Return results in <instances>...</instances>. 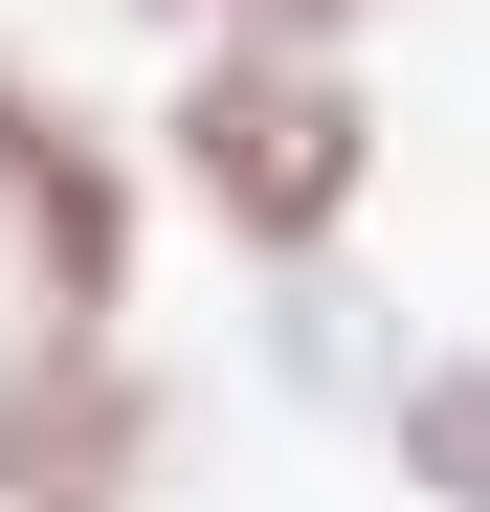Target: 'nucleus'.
<instances>
[{
	"mask_svg": "<svg viewBox=\"0 0 490 512\" xmlns=\"http://www.w3.org/2000/svg\"><path fill=\"white\" fill-rule=\"evenodd\" d=\"M0 245H23V312H134V156L0 45Z\"/></svg>",
	"mask_w": 490,
	"mask_h": 512,
	"instance_id": "nucleus-3",
	"label": "nucleus"
},
{
	"mask_svg": "<svg viewBox=\"0 0 490 512\" xmlns=\"http://www.w3.org/2000/svg\"><path fill=\"white\" fill-rule=\"evenodd\" d=\"M179 201L245 245V268H335V223L379 201V112H357V67L335 45H268V23H201L179 67Z\"/></svg>",
	"mask_w": 490,
	"mask_h": 512,
	"instance_id": "nucleus-1",
	"label": "nucleus"
},
{
	"mask_svg": "<svg viewBox=\"0 0 490 512\" xmlns=\"http://www.w3.org/2000/svg\"><path fill=\"white\" fill-rule=\"evenodd\" d=\"M379 446L424 468L446 512H490V357H401V379H379Z\"/></svg>",
	"mask_w": 490,
	"mask_h": 512,
	"instance_id": "nucleus-4",
	"label": "nucleus"
},
{
	"mask_svg": "<svg viewBox=\"0 0 490 512\" xmlns=\"http://www.w3.org/2000/svg\"><path fill=\"white\" fill-rule=\"evenodd\" d=\"M156 23H268V45H335L357 0H156Z\"/></svg>",
	"mask_w": 490,
	"mask_h": 512,
	"instance_id": "nucleus-5",
	"label": "nucleus"
},
{
	"mask_svg": "<svg viewBox=\"0 0 490 512\" xmlns=\"http://www.w3.org/2000/svg\"><path fill=\"white\" fill-rule=\"evenodd\" d=\"M156 468V357L112 312H23L0 334V512H134Z\"/></svg>",
	"mask_w": 490,
	"mask_h": 512,
	"instance_id": "nucleus-2",
	"label": "nucleus"
}]
</instances>
